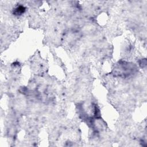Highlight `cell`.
Segmentation results:
<instances>
[{"mask_svg":"<svg viewBox=\"0 0 147 147\" xmlns=\"http://www.w3.org/2000/svg\"><path fill=\"white\" fill-rule=\"evenodd\" d=\"M25 10V8L24 6H19V7L16 8L14 13V14H16V15H21V14H22L24 12Z\"/></svg>","mask_w":147,"mask_h":147,"instance_id":"obj_1","label":"cell"}]
</instances>
